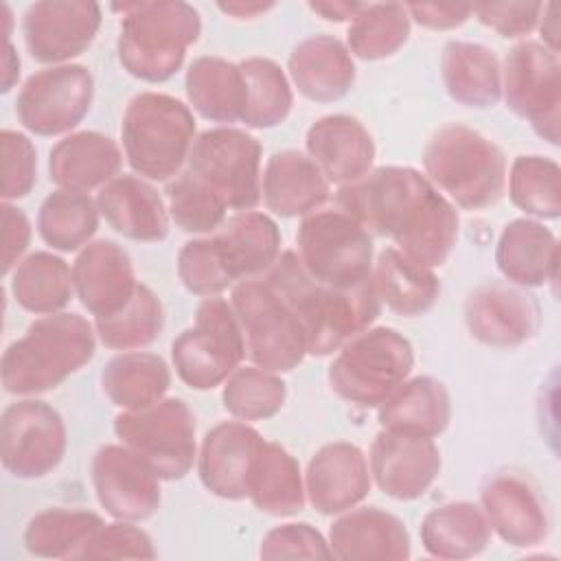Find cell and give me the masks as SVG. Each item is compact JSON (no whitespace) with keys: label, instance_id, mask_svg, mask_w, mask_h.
Masks as SVG:
<instances>
[{"label":"cell","instance_id":"6da1fadb","mask_svg":"<svg viewBox=\"0 0 561 561\" xmlns=\"http://www.w3.org/2000/svg\"><path fill=\"white\" fill-rule=\"evenodd\" d=\"M335 208L370 237H388L399 252L425 267L443 265L458 239L456 206L412 167H377L340 186Z\"/></svg>","mask_w":561,"mask_h":561},{"label":"cell","instance_id":"7a4b0ae2","mask_svg":"<svg viewBox=\"0 0 561 561\" xmlns=\"http://www.w3.org/2000/svg\"><path fill=\"white\" fill-rule=\"evenodd\" d=\"M263 278L294 309L305 327L309 355L316 357L331 355L364 333L381 311L373 278L344 289L316 283L294 250H285Z\"/></svg>","mask_w":561,"mask_h":561},{"label":"cell","instance_id":"3957f363","mask_svg":"<svg viewBox=\"0 0 561 561\" xmlns=\"http://www.w3.org/2000/svg\"><path fill=\"white\" fill-rule=\"evenodd\" d=\"M96 331L79 313H48L2 353L0 377L9 394L35 397L64 383L94 357Z\"/></svg>","mask_w":561,"mask_h":561},{"label":"cell","instance_id":"277c9868","mask_svg":"<svg viewBox=\"0 0 561 561\" xmlns=\"http://www.w3.org/2000/svg\"><path fill=\"white\" fill-rule=\"evenodd\" d=\"M118 61L136 79L162 83L184 64L188 46L202 33V20L188 2H123Z\"/></svg>","mask_w":561,"mask_h":561},{"label":"cell","instance_id":"5b68a950","mask_svg":"<svg viewBox=\"0 0 561 561\" xmlns=\"http://www.w3.org/2000/svg\"><path fill=\"white\" fill-rule=\"evenodd\" d=\"M423 169L438 191L467 210L495 204L506 184L502 149L460 123L445 125L430 138L423 151Z\"/></svg>","mask_w":561,"mask_h":561},{"label":"cell","instance_id":"8992f818","mask_svg":"<svg viewBox=\"0 0 561 561\" xmlns=\"http://www.w3.org/2000/svg\"><path fill=\"white\" fill-rule=\"evenodd\" d=\"M121 140L129 167L140 178L167 182L188 158L195 140L193 112L175 96L140 92L125 107Z\"/></svg>","mask_w":561,"mask_h":561},{"label":"cell","instance_id":"52a82bcc","mask_svg":"<svg viewBox=\"0 0 561 561\" xmlns=\"http://www.w3.org/2000/svg\"><path fill=\"white\" fill-rule=\"evenodd\" d=\"M412 366L410 340L390 327H377L340 346L327 377L340 399L362 408H379L408 379Z\"/></svg>","mask_w":561,"mask_h":561},{"label":"cell","instance_id":"ba28073f","mask_svg":"<svg viewBox=\"0 0 561 561\" xmlns=\"http://www.w3.org/2000/svg\"><path fill=\"white\" fill-rule=\"evenodd\" d=\"M230 305L243 333L245 355L254 366L289 373L305 359L309 353L305 327L265 278L237 283Z\"/></svg>","mask_w":561,"mask_h":561},{"label":"cell","instance_id":"9c48e42d","mask_svg":"<svg viewBox=\"0 0 561 561\" xmlns=\"http://www.w3.org/2000/svg\"><path fill=\"white\" fill-rule=\"evenodd\" d=\"M296 245L305 272L316 283L344 289L373 274V237L340 208H320L302 217Z\"/></svg>","mask_w":561,"mask_h":561},{"label":"cell","instance_id":"30bf717a","mask_svg":"<svg viewBox=\"0 0 561 561\" xmlns=\"http://www.w3.org/2000/svg\"><path fill=\"white\" fill-rule=\"evenodd\" d=\"M245 357V342L232 305L219 296L204 298L193 327L171 344L178 377L193 390H213L224 383Z\"/></svg>","mask_w":561,"mask_h":561},{"label":"cell","instance_id":"8fae6325","mask_svg":"<svg viewBox=\"0 0 561 561\" xmlns=\"http://www.w3.org/2000/svg\"><path fill=\"white\" fill-rule=\"evenodd\" d=\"M114 432L160 480H182L197 458L195 414L178 397L142 410H123L114 419Z\"/></svg>","mask_w":561,"mask_h":561},{"label":"cell","instance_id":"7c38bea8","mask_svg":"<svg viewBox=\"0 0 561 561\" xmlns=\"http://www.w3.org/2000/svg\"><path fill=\"white\" fill-rule=\"evenodd\" d=\"M261 142L245 129L213 127L195 136L188 171L210 186L228 208L252 210L261 202Z\"/></svg>","mask_w":561,"mask_h":561},{"label":"cell","instance_id":"4fadbf2b","mask_svg":"<svg viewBox=\"0 0 561 561\" xmlns=\"http://www.w3.org/2000/svg\"><path fill=\"white\" fill-rule=\"evenodd\" d=\"M561 64L559 55L541 42L515 44L502 68V94L506 107L530 123L535 134L559 145L561 123Z\"/></svg>","mask_w":561,"mask_h":561},{"label":"cell","instance_id":"5bb4252c","mask_svg":"<svg viewBox=\"0 0 561 561\" xmlns=\"http://www.w3.org/2000/svg\"><path fill=\"white\" fill-rule=\"evenodd\" d=\"M61 414L39 399H20L4 408L0 421V460L20 480L48 476L66 454Z\"/></svg>","mask_w":561,"mask_h":561},{"label":"cell","instance_id":"9a60e30c","mask_svg":"<svg viewBox=\"0 0 561 561\" xmlns=\"http://www.w3.org/2000/svg\"><path fill=\"white\" fill-rule=\"evenodd\" d=\"M94 79L81 64H61L31 75L18 92L15 116L35 136H59L90 112Z\"/></svg>","mask_w":561,"mask_h":561},{"label":"cell","instance_id":"2e32d148","mask_svg":"<svg viewBox=\"0 0 561 561\" xmlns=\"http://www.w3.org/2000/svg\"><path fill=\"white\" fill-rule=\"evenodd\" d=\"M90 476L99 504L114 519L140 522L160 508V478L127 445L99 447Z\"/></svg>","mask_w":561,"mask_h":561},{"label":"cell","instance_id":"e0dca14e","mask_svg":"<svg viewBox=\"0 0 561 561\" xmlns=\"http://www.w3.org/2000/svg\"><path fill=\"white\" fill-rule=\"evenodd\" d=\"M101 26V7L88 0H42L22 18L24 44L39 64L61 66L88 50Z\"/></svg>","mask_w":561,"mask_h":561},{"label":"cell","instance_id":"ac0fdd59","mask_svg":"<svg viewBox=\"0 0 561 561\" xmlns=\"http://www.w3.org/2000/svg\"><path fill=\"white\" fill-rule=\"evenodd\" d=\"M465 324L486 346L515 348L535 337L541 324V309L524 287L491 280L467 296Z\"/></svg>","mask_w":561,"mask_h":561},{"label":"cell","instance_id":"d6986e66","mask_svg":"<svg viewBox=\"0 0 561 561\" xmlns=\"http://www.w3.org/2000/svg\"><path fill=\"white\" fill-rule=\"evenodd\" d=\"M440 465V449L427 436L381 430L370 445V478L394 500L421 497L438 478Z\"/></svg>","mask_w":561,"mask_h":561},{"label":"cell","instance_id":"ffe728a7","mask_svg":"<svg viewBox=\"0 0 561 561\" xmlns=\"http://www.w3.org/2000/svg\"><path fill=\"white\" fill-rule=\"evenodd\" d=\"M480 508L493 533L515 548L539 546L550 533V515L530 480L497 473L480 491Z\"/></svg>","mask_w":561,"mask_h":561},{"label":"cell","instance_id":"44dd1931","mask_svg":"<svg viewBox=\"0 0 561 561\" xmlns=\"http://www.w3.org/2000/svg\"><path fill=\"white\" fill-rule=\"evenodd\" d=\"M72 285L79 302L94 318H105L125 309L140 283L127 250L116 241L99 239L77 254Z\"/></svg>","mask_w":561,"mask_h":561},{"label":"cell","instance_id":"7402d4cb","mask_svg":"<svg viewBox=\"0 0 561 561\" xmlns=\"http://www.w3.org/2000/svg\"><path fill=\"white\" fill-rule=\"evenodd\" d=\"M263 440L241 421H224L208 430L197 456V473L206 491L224 500L248 497L252 465Z\"/></svg>","mask_w":561,"mask_h":561},{"label":"cell","instance_id":"603a6c76","mask_svg":"<svg viewBox=\"0 0 561 561\" xmlns=\"http://www.w3.org/2000/svg\"><path fill=\"white\" fill-rule=\"evenodd\" d=\"M370 469L364 451L346 440L322 445L309 460L305 491L320 515H340L370 493Z\"/></svg>","mask_w":561,"mask_h":561},{"label":"cell","instance_id":"cb8c5ba5","mask_svg":"<svg viewBox=\"0 0 561 561\" xmlns=\"http://www.w3.org/2000/svg\"><path fill=\"white\" fill-rule=\"evenodd\" d=\"M329 548L342 561H401L412 554L405 524L377 506L340 513L329 528Z\"/></svg>","mask_w":561,"mask_h":561},{"label":"cell","instance_id":"d4e9b609","mask_svg":"<svg viewBox=\"0 0 561 561\" xmlns=\"http://www.w3.org/2000/svg\"><path fill=\"white\" fill-rule=\"evenodd\" d=\"M307 153L333 184L346 186L362 180L375 160L368 129L348 114H329L307 129Z\"/></svg>","mask_w":561,"mask_h":561},{"label":"cell","instance_id":"484cf974","mask_svg":"<svg viewBox=\"0 0 561 561\" xmlns=\"http://www.w3.org/2000/svg\"><path fill=\"white\" fill-rule=\"evenodd\" d=\"M99 213L131 241H162L169 234V208L160 193L142 178L121 175L99 188Z\"/></svg>","mask_w":561,"mask_h":561},{"label":"cell","instance_id":"4316f807","mask_svg":"<svg viewBox=\"0 0 561 561\" xmlns=\"http://www.w3.org/2000/svg\"><path fill=\"white\" fill-rule=\"evenodd\" d=\"M261 193L265 206L280 217H307L329 199L331 182L305 153L276 151L263 171Z\"/></svg>","mask_w":561,"mask_h":561},{"label":"cell","instance_id":"83f0119b","mask_svg":"<svg viewBox=\"0 0 561 561\" xmlns=\"http://www.w3.org/2000/svg\"><path fill=\"white\" fill-rule=\"evenodd\" d=\"M289 77L309 101L331 103L348 94L355 83L351 50L333 35H313L294 46Z\"/></svg>","mask_w":561,"mask_h":561},{"label":"cell","instance_id":"f1b7e54d","mask_svg":"<svg viewBox=\"0 0 561 561\" xmlns=\"http://www.w3.org/2000/svg\"><path fill=\"white\" fill-rule=\"evenodd\" d=\"M495 263L513 285L541 287L552 283L559 263L557 237L537 219H513L497 239Z\"/></svg>","mask_w":561,"mask_h":561},{"label":"cell","instance_id":"f546056e","mask_svg":"<svg viewBox=\"0 0 561 561\" xmlns=\"http://www.w3.org/2000/svg\"><path fill=\"white\" fill-rule=\"evenodd\" d=\"M123 162L118 145L101 131H77L59 140L48 156L50 182L66 191L88 193L105 186Z\"/></svg>","mask_w":561,"mask_h":561},{"label":"cell","instance_id":"4dcf8cb0","mask_svg":"<svg viewBox=\"0 0 561 561\" xmlns=\"http://www.w3.org/2000/svg\"><path fill=\"white\" fill-rule=\"evenodd\" d=\"M440 75L447 94L465 107L486 110L502 99L500 59L484 44L447 42L440 55Z\"/></svg>","mask_w":561,"mask_h":561},{"label":"cell","instance_id":"1f68e13d","mask_svg":"<svg viewBox=\"0 0 561 561\" xmlns=\"http://www.w3.org/2000/svg\"><path fill=\"white\" fill-rule=\"evenodd\" d=\"M451 419V401L443 381L421 375L403 381L377 412L381 430L427 436L443 434Z\"/></svg>","mask_w":561,"mask_h":561},{"label":"cell","instance_id":"d6a6232c","mask_svg":"<svg viewBox=\"0 0 561 561\" xmlns=\"http://www.w3.org/2000/svg\"><path fill=\"white\" fill-rule=\"evenodd\" d=\"M186 96L193 110L213 123L241 121L248 105V83L239 68L224 57H197L184 79Z\"/></svg>","mask_w":561,"mask_h":561},{"label":"cell","instance_id":"836d02e7","mask_svg":"<svg viewBox=\"0 0 561 561\" xmlns=\"http://www.w3.org/2000/svg\"><path fill=\"white\" fill-rule=\"evenodd\" d=\"M213 239L237 280L267 272L280 256V230L265 213H237Z\"/></svg>","mask_w":561,"mask_h":561},{"label":"cell","instance_id":"e575fe53","mask_svg":"<svg viewBox=\"0 0 561 561\" xmlns=\"http://www.w3.org/2000/svg\"><path fill=\"white\" fill-rule=\"evenodd\" d=\"M370 278L379 300L397 316H421L430 311L440 296V283L432 267L419 265L397 248L379 252Z\"/></svg>","mask_w":561,"mask_h":561},{"label":"cell","instance_id":"d590c367","mask_svg":"<svg viewBox=\"0 0 561 561\" xmlns=\"http://www.w3.org/2000/svg\"><path fill=\"white\" fill-rule=\"evenodd\" d=\"M248 497L274 517H291L305 508V482L298 460L278 443L263 440L250 473Z\"/></svg>","mask_w":561,"mask_h":561},{"label":"cell","instance_id":"8d00e7d4","mask_svg":"<svg viewBox=\"0 0 561 561\" xmlns=\"http://www.w3.org/2000/svg\"><path fill=\"white\" fill-rule=\"evenodd\" d=\"M491 526L473 502H447L421 522V543L438 559L478 557L491 541Z\"/></svg>","mask_w":561,"mask_h":561},{"label":"cell","instance_id":"74e56055","mask_svg":"<svg viewBox=\"0 0 561 561\" xmlns=\"http://www.w3.org/2000/svg\"><path fill=\"white\" fill-rule=\"evenodd\" d=\"M101 386L116 408L142 410L164 399L171 386V373L160 355L129 351L105 364Z\"/></svg>","mask_w":561,"mask_h":561},{"label":"cell","instance_id":"f35d334b","mask_svg":"<svg viewBox=\"0 0 561 561\" xmlns=\"http://www.w3.org/2000/svg\"><path fill=\"white\" fill-rule=\"evenodd\" d=\"M101 526V515L92 511L46 508L28 519L24 546L33 557L42 559H79Z\"/></svg>","mask_w":561,"mask_h":561},{"label":"cell","instance_id":"ab89813d","mask_svg":"<svg viewBox=\"0 0 561 561\" xmlns=\"http://www.w3.org/2000/svg\"><path fill=\"white\" fill-rule=\"evenodd\" d=\"M18 305L31 313H59L72 298V270L53 252H33L18 263L11 276Z\"/></svg>","mask_w":561,"mask_h":561},{"label":"cell","instance_id":"60d3db41","mask_svg":"<svg viewBox=\"0 0 561 561\" xmlns=\"http://www.w3.org/2000/svg\"><path fill=\"white\" fill-rule=\"evenodd\" d=\"M99 215L96 199L88 193L57 188L39 206L37 232L53 250L77 252L94 237Z\"/></svg>","mask_w":561,"mask_h":561},{"label":"cell","instance_id":"b9f144b4","mask_svg":"<svg viewBox=\"0 0 561 561\" xmlns=\"http://www.w3.org/2000/svg\"><path fill=\"white\" fill-rule=\"evenodd\" d=\"M410 37V13L399 2L364 4L346 31L348 50L364 59L377 61L394 55Z\"/></svg>","mask_w":561,"mask_h":561},{"label":"cell","instance_id":"7bdbcfd3","mask_svg":"<svg viewBox=\"0 0 561 561\" xmlns=\"http://www.w3.org/2000/svg\"><path fill=\"white\" fill-rule=\"evenodd\" d=\"M248 83V105L241 123L252 129H270L280 125L294 105L291 85L283 68L267 57H248L239 61Z\"/></svg>","mask_w":561,"mask_h":561},{"label":"cell","instance_id":"ee69618b","mask_svg":"<svg viewBox=\"0 0 561 561\" xmlns=\"http://www.w3.org/2000/svg\"><path fill=\"white\" fill-rule=\"evenodd\" d=\"M164 327V311L160 298L147 287L138 285L134 298L114 316L94 318L99 340L114 351L145 348L158 340Z\"/></svg>","mask_w":561,"mask_h":561},{"label":"cell","instance_id":"f6af8a7d","mask_svg":"<svg viewBox=\"0 0 561 561\" xmlns=\"http://www.w3.org/2000/svg\"><path fill=\"white\" fill-rule=\"evenodd\" d=\"M511 202L537 219L561 215V169L552 158L519 156L508 175Z\"/></svg>","mask_w":561,"mask_h":561},{"label":"cell","instance_id":"bcb514c9","mask_svg":"<svg viewBox=\"0 0 561 561\" xmlns=\"http://www.w3.org/2000/svg\"><path fill=\"white\" fill-rule=\"evenodd\" d=\"M287 399L285 381L265 368H237L224 383L221 401L228 414L239 421H265L278 414Z\"/></svg>","mask_w":561,"mask_h":561},{"label":"cell","instance_id":"7dc6e473","mask_svg":"<svg viewBox=\"0 0 561 561\" xmlns=\"http://www.w3.org/2000/svg\"><path fill=\"white\" fill-rule=\"evenodd\" d=\"M169 217L191 234L215 232L226 221V202L188 169L167 184Z\"/></svg>","mask_w":561,"mask_h":561},{"label":"cell","instance_id":"c3c4849f","mask_svg":"<svg viewBox=\"0 0 561 561\" xmlns=\"http://www.w3.org/2000/svg\"><path fill=\"white\" fill-rule=\"evenodd\" d=\"M178 276L191 294L204 298L219 296L237 280L213 237L193 239L182 245L178 252Z\"/></svg>","mask_w":561,"mask_h":561},{"label":"cell","instance_id":"681fc988","mask_svg":"<svg viewBox=\"0 0 561 561\" xmlns=\"http://www.w3.org/2000/svg\"><path fill=\"white\" fill-rule=\"evenodd\" d=\"M2 197L4 202L26 197L37 182V153L28 136L2 129Z\"/></svg>","mask_w":561,"mask_h":561},{"label":"cell","instance_id":"f907efd6","mask_svg":"<svg viewBox=\"0 0 561 561\" xmlns=\"http://www.w3.org/2000/svg\"><path fill=\"white\" fill-rule=\"evenodd\" d=\"M261 559H331L329 541L311 524H280L267 530L259 548Z\"/></svg>","mask_w":561,"mask_h":561},{"label":"cell","instance_id":"816d5d0a","mask_svg":"<svg viewBox=\"0 0 561 561\" xmlns=\"http://www.w3.org/2000/svg\"><path fill=\"white\" fill-rule=\"evenodd\" d=\"M79 559H156V550L145 530L118 519L103 524Z\"/></svg>","mask_w":561,"mask_h":561},{"label":"cell","instance_id":"f5cc1de1","mask_svg":"<svg viewBox=\"0 0 561 561\" xmlns=\"http://www.w3.org/2000/svg\"><path fill=\"white\" fill-rule=\"evenodd\" d=\"M543 4L541 2H482L471 4V13L478 20L500 33L502 37H522L535 31L539 24Z\"/></svg>","mask_w":561,"mask_h":561},{"label":"cell","instance_id":"db71d44e","mask_svg":"<svg viewBox=\"0 0 561 561\" xmlns=\"http://www.w3.org/2000/svg\"><path fill=\"white\" fill-rule=\"evenodd\" d=\"M2 274H9L18 267L22 254L31 243V224L28 217L13 206L11 202H2Z\"/></svg>","mask_w":561,"mask_h":561},{"label":"cell","instance_id":"11a10c76","mask_svg":"<svg viewBox=\"0 0 561 561\" xmlns=\"http://www.w3.org/2000/svg\"><path fill=\"white\" fill-rule=\"evenodd\" d=\"M410 18L432 31L456 28L465 24L471 15V4H432V2H412L405 4Z\"/></svg>","mask_w":561,"mask_h":561},{"label":"cell","instance_id":"9f6ffc18","mask_svg":"<svg viewBox=\"0 0 561 561\" xmlns=\"http://www.w3.org/2000/svg\"><path fill=\"white\" fill-rule=\"evenodd\" d=\"M364 4L362 2H346V0H327V2H309V9L318 15H322L329 22H344V20H353L359 9Z\"/></svg>","mask_w":561,"mask_h":561},{"label":"cell","instance_id":"6f0895ef","mask_svg":"<svg viewBox=\"0 0 561 561\" xmlns=\"http://www.w3.org/2000/svg\"><path fill=\"white\" fill-rule=\"evenodd\" d=\"M18 77H20V57L13 44L7 39L4 55H2V94H7L13 88Z\"/></svg>","mask_w":561,"mask_h":561},{"label":"cell","instance_id":"680465c9","mask_svg":"<svg viewBox=\"0 0 561 561\" xmlns=\"http://www.w3.org/2000/svg\"><path fill=\"white\" fill-rule=\"evenodd\" d=\"M543 24L539 26L541 37H543V46L550 48L552 53H559V44H557V4H543L541 18Z\"/></svg>","mask_w":561,"mask_h":561},{"label":"cell","instance_id":"91938a15","mask_svg":"<svg viewBox=\"0 0 561 561\" xmlns=\"http://www.w3.org/2000/svg\"><path fill=\"white\" fill-rule=\"evenodd\" d=\"M217 7L224 13L234 15V18H256L259 13L270 11L274 4L272 2H267V4H263V2H219Z\"/></svg>","mask_w":561,"mask_h":561}]
</instances>
